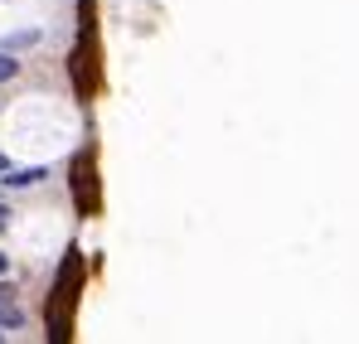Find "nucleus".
Returning a JSON list of instances; mask_svg holds the SVG:
<instances>
[{
  "label": "nucleus",
  "instance_id": "7ed1b4c3",
  "mask_svg": "<svg viewBox=\"0 0 359 344\" xmlns=\"http://www.w3.org/2000/svg\"><path fill=\"white\" fill-rule=\"evenodd\" d=\"M15 73H20V63H15V58H10V54H0V83H10Z\"/></svg>",
  "mask_w": 359,
  "mask_h": 344
},
{
  "label": "nucleus",
  "instance_id": "39448f33",
  "mask_svg": "<svg viewBox=\"0 0 359 344\" xmlns=\"http://www.w3.org/2000/svg\"><path fill=\"white\" fill-rule=\"evenodd\" d=\"M0 170H10V165H5V156H0Z\"/></svg>",
  "mask_w": 359,
  "mask_h": 344
},
{
  "label": "nucleus",
  "instance_id": "423d86ee",
  "mask_svg": "<svg viewBox=\"0 0 359 344\" xmlns=\"http://www.w3.org/2000/svg\"><path fill=\"white\" fill-rule=\"evenodd\" d=\"M0 340H5V325H0Z\"/></svg>",
  "mask_w": 359,
  "mask_h": 344
},
{
  "label": "nucleus",
  "instance_id": "f257e3e1",
  "mask_svg": "<svg viewBox=\"0 0 359 344\" xmlns=\"http://www.w3.org/2000/svg\"><path fill=\"white\" fill-rule=\"evenodd\" d=\"M44 165H29V170H10V174H0V179H5V189H29V184H39V179H44Z\"/></svg>",
  "mask_w": 359,
  "mask_h": 344
},
{
  "label": "nucleus",
  "instance_id": "20e7f679",
  "mask_svg": "<svg viewBox=\"0 0 359 344\" xmlns=\"http://www.w3.org/2000/svg\"><path fill=\"white\" fill-rule=\"evenodd\" d=\"M5 272H10V257H5V252H0V277H5Z\"/></svg>",
  "mask_w": 359,
  "mask_h": 344
},
{
  "label": "nucleus",
  "instance_id": "f03ea898",
  "mask_svg": "<svg viewBox=\"0 0 359 344\" xmlns=\"http://www.w3.org/2000/svg\"><path fill=\"white\" fill-rule=\"evenodd\" d=\"M0 325H5V330H15V325H25V310H20V305H15V301H10L5 291H0Z\"/></svg>",
  "mask_w": 359,
  "mask_h": 344
}]
</instances>
